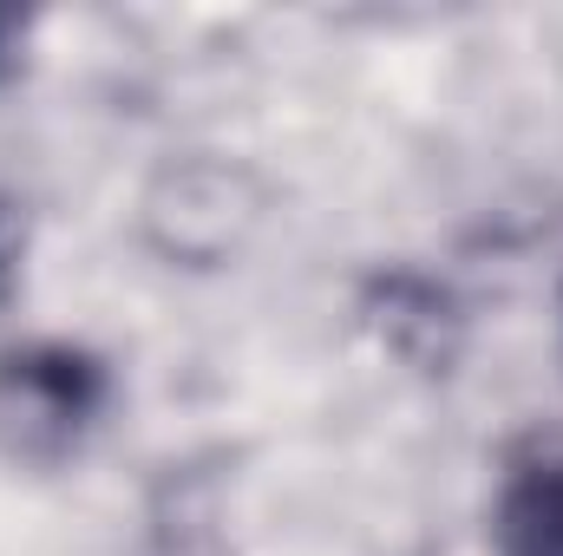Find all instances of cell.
<instances>
[{
	"label": "cell",
	"mask_w": 563,
	"mask_h": 556,
	"mask_svg": "<svg viewBox=\"0 0 563 556\" xmlns=\"http://www.w3.org/2000/svg\"><path fill=\"white\" fill-rule=\"evenodd\" d=\"M106 407V367L79 347H20L0 354V438L20 458H59Z\"/></svg>",
	"instance_id": "6da1fadb"
},
{
	"label": "cell",
	"mask_w": 563,
	"mask_h": 556,
	"mask_svg": "<svg viewBox=\"0 0 563 556\" xmlns=\"http://www.w3.org/2000/svg\"><path fill=\"white\" fill-rule=\"evenodd\" d=\"M492 551L498 556H563V445L538 438L505 465L492 504Z\"/></svg>",
	"instance_id": "7a4b0ae2"
},
{
	"label": "cell",
	"mask_w": 563,
	"mask_h": 556,
	"mask_svg": "<svg viewBox=\"0 0 563 556\" xmlns=\"http://www.w3.org/2000/svg\"><path fill=\"white\" fill-rule=\"evenodd\" d=\"M0 66H7V13H0Z\"/></svg>",
	"instance_id": "3957f363"
}]
</instances>
